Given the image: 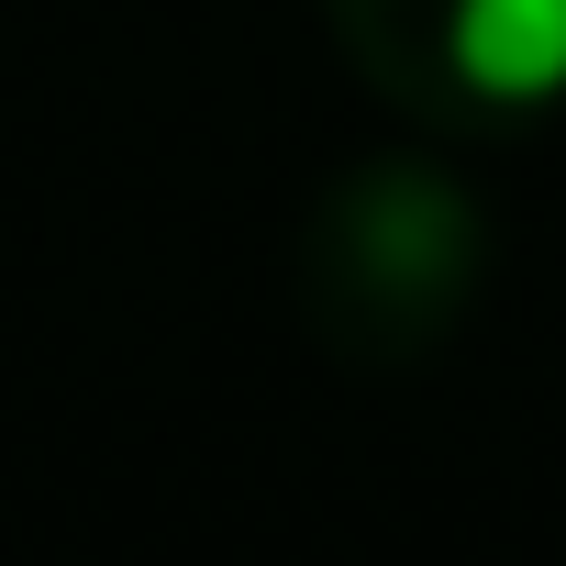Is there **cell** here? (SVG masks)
<instances>
[{"instance_id":"cell-1","label":"cell","mask_w":566,"mask_h":566,"mask_svg":"<svg viewBox=\"0 0 566 566\" xmlns=\"http://www.w3.org/2000/svg\"><path fill=\"white\" fill-rule=\"evenodd\" d=\"M489 290V211L444 156H345L301 211V323L334 367H433Z\"/></svg>"},{"instance_id":"cell-2","label":"cell","mask_w":566,"mask_h":566,"mask_svg":"<svg viewBox=\"0 0 566 566\" xmlns=\"http://www.w3.org/2000/svg\"><path fill=\"white\" fill-rule=\"evenodd\" d=\"M345 67L433 145H500L566 112V0H312Z\"/></svg>"}]
</instances>
